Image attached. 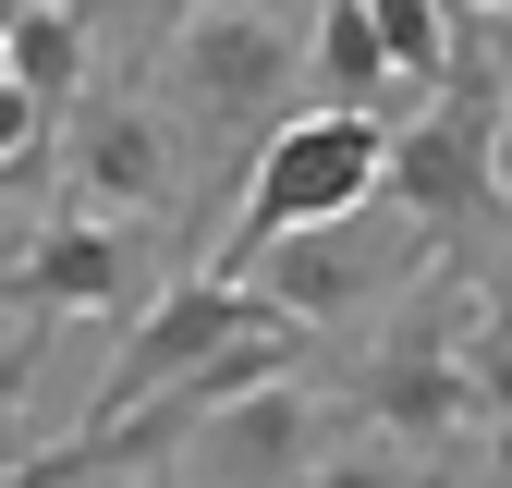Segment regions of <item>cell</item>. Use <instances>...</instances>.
<instances>
[{"mask_svg":"<svg viewBox=\"0 0 512 488\" xmlns=\"http://www.w3.org/2000/svg\"><path fill=\"white\" fill-rule=\"evenodd\" d=\"M122 37L147 49V74L171 98V122L208 159V208L232 220L256 159L281 135V98L305 74V13H256V0H196V13H122Z\"/></svg>","mask_w":512,"mask_h":488,"instance_id":"1","label":"cell"},{"mask_svg":"<svg viewBox=\"0 0 512 488\" xmlns=\"http://www.w3.org/2000/svg\"><path fill=\"white\" fill-rule=\"evenodd\" d=\"M476 318H488V281L427 269L391 318L330 366V403H342L354 427H378V440L427 452V464H476V452H464V427H476V415H464V342H476Z\"/></svg>","mask_w":512,"mask_h":488,"instance_id":"2","label":"cell"},{"mask_svg":"<svg viewBox=\"0 0 512 488\" xmlns=\"http://www.w3.org/2000/svg\"><path fill=\"white\" fill-rule=\"evenodd\" d=\"M391 135L403 122H354V110H293L281 135H269V159H256V183H244V208H232V232L208 244V281H244L269 244H293V232H330V220H366L378 196H391Z\"/></svg>","mask_w":512,"mask_h":488,"instance_id":"3","label":"cell"},{"mask_svg":"<svg viewBox=\"0 0 512 488\" xmlns=\"http://www.w3.org/2000/svg\"><path fill=\"white\" fill-rule=\"evenodd\" d=\"M61 208L135 220V232H196L183 208H208V171H196V135L171 122L159 74H110L61 122Z\"/></svg>","mask_w":512,"mask_h":488,"instance_id":"4","label":"cell"},{"mask_svg":"<svg viewBox=\"0 0 512 488\" xmlns=\"http://www.w3.org/2000/svg\"><path fill=\"white\" fill-rule=\"evenodd\" d=\"M183 281V257L135 220H98V208H25L0 232V318H122L135 330L147 305Z\"/></svg>","mask_w":512,"mask_h":488,"instance_id":"5","label":"cell"},{"mask_svg":"<svg viewBox=\"0 0 512 488\" xmlns=\"http://www.w3.org/2000/svg\"><path fill=\"white\" fill-rule=\"evenodd\" d=\"M427 269H439V244H427V232H415L391 196H378L366 220H330V232H293V244H269V257L244 269V293H269L305 342H330L342 318H366V330H378V318H391V305H403Z\"/></svg>","mask_w":512,"mask_h":488,"instance_id":"6","label":"cell"},{"mask_svg":"<svg viewBox=\"0 0 512 488\" xmlns=\"http://www.w3.org/2000/svg\"><path fill=\"white\" fill-rule=\"evenodd\" d=\"M256 330H293V318H281L269 293H244V281H208V269H183V281L147 305V318L122 330L110 379L86 391V415L61 427V440H110V427H135L147 403H171L183 379H208V366H220V354H244Z\"/></svg>","mask_w":512,"mask_h":488,"instance_id":"7","label":"cell"},{"mask_svg":"<svg viewBox=\"0 0 512 488\" xmlns=\"http://www.w3.org/2000/svg\"><path fill=\"white\" fill-rule=\"evenodd\" d=\"M330 440H342V403L317 391V379H281V391L208 415L196 452H183V476H196V488H305Z\"/></svg>","mask_w":512,"mask_h":488,"instance_id":"8","label":"cell"},{"mask_svg":"<svg viewBox=\"0 0 512 488\" xmlns=\"http://www.w3.org/2000/svg\"><path fill=\"white\" fill-rule=\"evenodd\" d=\"M98 49H110V13H86V0H25L13 37H0L13 86H25L49 122H74V110L98 98Z\"/></svg>","mask_w":512,"mask_h":488,"instance_id":"9","label":"cell"},{"mask_svg":"<svg viewBox=\"0 0 512 488\" xmlns=\"http://www.w3.org/2000/svg\"><path fill=\"white\" fill-rule=\"evenodd\" d=\"M305 74H317V110H354V122H391V110H403L378 0H330V13H305Z\"/></svg>","mask_w":512,"mask_h":488,"instance_id":"10","label":"cell"},{"mask_svg":"<svg viewBox=\"0 0 512 488\" xmlns=\"http://www.w3.org/2000/svg\"><path fill=\"white\" fill-rule=\"evenodd\" d=\"M452 476H464V464H427V452H403V440H378V427L342 415V440L317 452L305 488H452Z\"/></svg>","mask_w":512,"mask_h":488,"instance_id":"11","label":"cell"},{"mask_svg":"<svg viewBox=\"0 0 512 488\" xmlns=\"http://www.w3.org/2000/svg\"><path fill=\"white\" fill-rule=\"evenodd\" d=\"M464 415L512 452V269L488 281V318H476V342H464Z\"/></svg>","mask_w":512,"mask_h":488,"instance_id":"12","label":"cell"},{"mask_svg":"<svg viewBox=\"0 0 512 488\" xmlns=\"http://www.w3.org/2000/svg\"><path fill=\"white\" fill-rule=\"evenodd\" d=\"M37 354H49V318H13V330H0V476L49 452V440H25V403H37Z\"/></svg>","mask_w":512,"mask_h":488,"instance_id":"13","label":"cell"},{"mask_svg":"<svg viewBox=\"0 0 512 488\" xmlns=\"http://www.w3.org/2000/svg\"><path fill=\"white\" fill-rule=\"evenodd\" d=\"M476 37H488V61H500V98H512V13H476Z\"/></svg>","mask_w":512,"mask_h":488,"instance_id":"14","label":"cell"},{"mask_svg":"<svg viewBox=\"0 0 512 488\" xmlns=\"http://www.w3.org/2000/svg\"><path fill=\"white\" fill-rule=\"evenodd\" d=\"M98 488H196V476H183V464H159V476H98Z\"/></svg>","mask_w":512,"mask_h":488,"instance_id":"15","label":"cell"},{"mask_svg":"<svg viewBox=\"0 0 512 488\" xmlns=\"http://www.w3.org/2000/svg\"><path fill=\"white\" fill-rule=\"evenodd\" d=\"M500 208H512V110H500Z\"/></svg>","mask_w":512,"mask_h":488,"instance_id":"16","label":"cell"},{"mask_svg":"<svg viewBox=\"0 0 512 488\" xmlns=\"http://www.w3.org/2000/svg\"><path fill=\"white\" fill-rule=\"evenodd\" d=\"M500 476H512V452H500Z\"/></svg>","mask_w":512,"mask_h":488,"instance_id":"17","label":"cell"}]
</instances>
